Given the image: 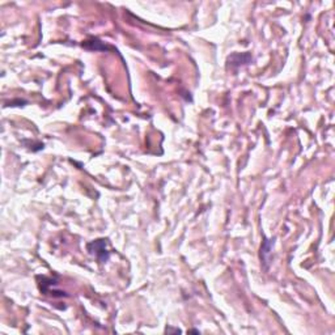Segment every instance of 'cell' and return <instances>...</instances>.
I'll use <instances>...</instances> for the list:
<instances>
[{
    "instance_id": "6da1fadb",
    "label": "cell",
    "mask_w": 335,
    "mask_h": 335,
    "mask_svg": "<svg viewBox=\"0 0 335 335\" xmlns=\"http://www.w3.org/2000/svg\"><path fill=\"white\" fill-rule=\"evenodd\" d=\"M88 250L93 253L97 257L98 261L105 262L108 261L109 253L106 251V240H97L93 241L88 245Z\"/></svg>"
}]
</instances>
